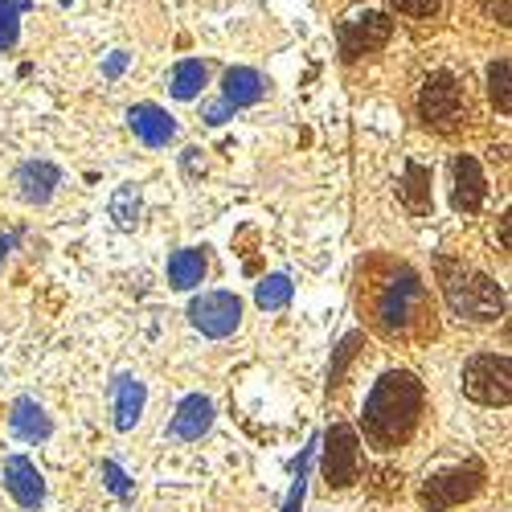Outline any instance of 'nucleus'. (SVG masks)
<instances>
[{
	"label": "nucleus",
	"mask_w": 512,
	"mask_h": 512,
	"mask_svg": "<svg viewBox=\"0 0 512 512\" xmlns=\"http://www.w3.org/2000/svg\"><path fill=\"white\" fill-rule=\"evenodd\" d=\"M357 308L365 324L390 345H431L439 336V308L422 275L394 254H369L357 267Z\"/></svg>",
	"instance_id": "nucleus-1"
},
{
	"label": "nucleus",
	"mask_w": 512,
	"mask_h": 512,
	"mask_svg": "<svg viewBox=\"0 0 512 512\" xmlns=\"http://www.w3.org/2000/svg\"><path fill=\"white\" fill-rule=\"evenodd\" d=\"M426 414V386L410 369H386L365 398L361 435L373 451H402L422 426Z\"/></svg>",
	"instance_id": "nucleus-2"
},
{
	"label": "nucleus",
	"mask_w": 512,
	"mask_h": 512,
	"mask_svg": "<svg viewBox=\"0 0 512 512\" xmlns=\"http://www.w3.org/2000/svg\"><path fill=\"white\" fill-rule=\"evenodd\" d=\"M435 275H439L447 308L459 320H467V324H496L504 316L508 300H504V287L492 275L467 267L463 259H447V254H439V259H435Z\"/></svg>",
	"instance_id": "nucleus-3"
},
{
	"label": "nucleus",
	"mask_w": 512,
	"mask_h": 512,
	"mask_svg": "<svg viewBox=\"0 0 512 512\" xmlns=\"http://www.w3.org/2000/svg\"><path fill=\"white\" fill-rule=\"evenodd\" d=\"M488 484V472H484V463L476 459H467V463H455V467H443V472H431L422 480L418 488V500L422 508H431V512H451L467 500H476Z\"/></svg>",
	"instance_id": "nucleus-4"
},
{
	"label": "nucleus",
	"mask_w": 512,
	"mask_h": 512,
	"mask_svg": "<svg viewBox=\"0 0 512 512\" xmlns=\"http://www.w3.org/2000/svg\"><path fill=\"white\" fill-rule=\"evenodd\" d=\"M418 119L435 132H455L467 123V91L463 82L447 70H435L418 91Z\"/></svg>",
	"instance_id": "nucleus-5"
},
{
	"label": "nucleus",
	"mask_w": 512,
	"mask_h": 512,
	"mask_svg": "<svg viewBox=\"0 0 512 512\" xmlns=\"http://www.w3.org/2000/svg\"><path fill=\"white\" fill-rule=\"evenodd\" d=\"M320 476L332 492H345L361 480V435L349 422H332L320 447Z\"/></svg>",
	"instance_id": "nucleus-6"
},
{
	"label": "nucleus",
	"mask_w": 512,
	"mask_h": 512,
	"mask_svg": "<svg viewBox=\"0 0 512 512\" xmlns=\"http://www.w3.org/2000/svg\"><path fill=\"white\" fill-rule=\"evenodd\" d=\"M463 394L480 406L512 402V365L504 353H476L463 365Z\"/></svg>",
	"instance_id": "nucleus-7"
},
{
	"label": "nucleus",
	"mask_w": 512,
	"mask_h": 512,
	"mask_svg": "<svg viewBox=\"0 0 512 512\" xmlns=\"http://www.w3.org/2000/svg\"><path fill=\"white\" fill-rule=\"evenodd\" d=\"M390 29H394L390 17H386V13H377V9H365V13L345 17V21H340V29H336L340 58H345V62H357V58L381 50V46L390 41Z\"/></svg>",
	"instance_id": "nucleus-8"
},
{
	"label": "nucleus",
	"mask_w": 512,
	"mask_h": 512,
	"mask_svg": "<svg viewBox=\"0 0 512 512\" xmlns=\"http://www.w3.org/2000/svg\"><path fill=\"white\" fill-rule=\"evenodd\" d=\"M189 320L201 336L209 340H226L242 324V300L234 291H205L189 304Z\"/></svg>",
	"instance_id": "nucleus-9"
},
{
	"label": "nucleus",
	"mask_w": 512,
	"mask_h": 512,
	"mask_svg": "<svg viewBox=\"0 0 512 512\" xmlns=\"http://www.w3.org/2000/svg\"><path fill=\"white\" fill-rule=\"evenodd\" d=\"M488 201V177H484V168L476 156H455V193H451V205L459 213H480Z\"/></svg>",
	"instance_id": "nucleus-10"
},
{
	"label": "nucleus",
	"mask_w": 512,
	"mask_h": 512,
	"mask_svg": "<svg viewBox=\"0 0 512 512\" xmlns=\"http://www.w3.org/2000/svg\"><path fill=\"white\" fill-rule=\"evenodd\" d=\"M5 492L21 504V508H41V500H46V480H41L37 463L25 459V455H9L5 459Z\"/></svg>",
	"instance_id": "nucleus-11"
},
{
	"label": "nucleus",
	"mask_w": 512,
	"mask_h": 512,
	"mask_svg": "<svg viewBox=\"0 0 512 512\" xmlns=\"http://www.w3.org/2000/svg\"><path fill=\"white\" fill-rule=\"evenodd\" d=\"M144 398H148V390H144V381L140 377H132V373H119L115 377V386H111V422H115V431H132V426L140 422V414H144Z\"/></svg>",
	"instance_id": "nucleus-12"
},
{
	"label": "nucleus",
	"mask_w": 512,
	"mask_h": 512,
	"mask_svg": "<svg viewBox=\"0 0 512 512\" xmlns=\"http://www.w3.org/2000/svg\"><path fill=\"white\" fill-rule=\"evenodd\" d=\"M13 185H17V197H21V201H29V205H46V201L54 197V189L62 185V173H58L54 164H46V160H29V164L17 168Z\"/></svg>",
	"instance_id": "nucleus-13"
},
{
	"label": "nucleus",
	"mask_w": 512,
	"mask_h": 512,
	"mask_svg": "<svg viewBox=\"0 0 512 512\" xmlns=\"http://www.w3.org/2000/svg\"><path fill=\"white\" fill-rule=\"evenodd\" d=\"M127 123H132V132H136L148 148H164L168 140L177 136V119L168 115L164 107H156V103H140V107H132V111H127Z\"/></svg>",
	"instance_id": "nucleus-14"
},
{
	"label": "nucleus",
	"mask_w": 512,
	"mask_h": 512,
	"mask_svg": "<svg viewBox=\"0 0 512 512\" xmlns=\"http://www.w3.org/2000/svg\"><path fill=\"white\" fill-rule=\"evenodd\" d=\"M213 426V402L209 398H201V394H189L181 406H177V414H173V439H181V443H197L205 431Z\"/></svg>",
	"instance_id": "nucleus-15"
},
{
	"label": "nucleus",
	"mask_w": 512,
	"mask_h": 512,
	"mask_svg": "<svg viewBox=\"0 0 512 512\" xmlns=\"http://www.w3.org/2000/svg\"><path fill=\"white\" fill-rule=\"evenodd\" d=\"M398 197L414 218H426V213H431V168L418 164V160H406V173L398 181Z\"/></svg>",
	"instance_id": "nucleus-16"
},
{
	"label": "nucleus",
	"mask_w": 512,
	"mask_h": 512,
	"mask_svg": "<svg viewBox=\"0 0 512 512\" xmlns=\"http://www.w3.org/2000/svg\"><path fill=\"white\" fill-rule=\"evenodd\" d=\"M9 426H13V435H17V439H25V443H41V439H50V435H54L50 414L41 410L33 398H17V402H13Z\"/></svg>",
	"instance_id": "nucleus-17"
},
{
	"label": "nucleus",
	"mask_w": 512,
	"mask_h": 512,
	"mask_svg": "<svg viewBox=\"0 0 512 512\" xmlns=\"http://www.w3.org/2000/svg\"><path fill=\"white\" fill-rule=\"evenodd\" d=\"M263 91H267V82H263V74L259 70H246V66H238V70H226V78H222V99L238 111V107H254L263 99Z\"/></svg>",
	"instance_id": "nucleus-18"
},
{
	"label": "nucleus",
	"mask_w": 512,
	"mask_h": 512,
	"mask_svg": "<svg viewBox=\"0 0 512 512\" xmlns=\"http://www.w3.org/2000/svg\"><path fill=\"white\" fill-rule=\"evenodd\" d=\"M205 271H209L205 250H197V246H185V250H177L173 259H168V283H173L177 291H193L205 279Z\"/></svg>",
	"instance_id": "nucleus-19"
},
{
	"label": "nucleus",
	"mask_w": 512,
	"mask_h": 512,
	"mask_svg": "<svg viewBox=\"0 0 512 512\" xmlns=\"http://www.w3.org/2000/svg\"><path fill=\"white\" fill-rule=\"evenodd\" d=\"M205 78H209L205 62H177L173 82H168V91H173V99H197L201 87H205Z\"/></svg>",
	"instance_id": "nucleus-20"
},
{
	"label": "nucleus",
	"mask_w": 512,
	"mask_h": 512,
	"mask_svg": "<svg viewBox=\"0 0 512 512\" xmlns=\"http://www.w3.org/2000/svg\"><path fill=\"white\" fill-rule=\"evenodd\" d=\"M254 304L263 312H279L291 304V279L287 275H267L259 287H254Z\"/></svg>",
	"instance_id": "nucleus-21"
},
{
	"label": "nucleus",
	"mask_w": 512,
	"mask_h": 512,
	"mask_svg": "<svg viewBox=\"0 0 512 512\" xmlns=\"http://www.w3.org/2000/svg\"><path fill=\"white\" fill-rule=\"evenodd\" d=\"M111 218L123 226V230H132L140 222V193L136 185H123L115 197H111Z\"/></svg>",
	"instance_id": "nucleus-22"
},
{
	"label": "nucleus",
	"mask_w": 512,
	"mask_h": 512,
	"mask_svg": "<svg viewBox=\"0 0 512 512\" xmlns=\"http://www.w3.org/2000/svg\"><path fill=\"white\" fill-rule=\"evenodd\" d=\"M488 95H492V103H496L500 115L512 111V99H508V62H504V58H496V62L488 66Z\"/></svg>",
	"instance_id": "nucleus-23"
},
{
	"label": "nucleus",
	"mask_w": 512,
	"mask_h": 512,
	"mask_svg": "<svg viewBox=\"0 0 512 512\" xmlns=\"http://www.w3.org/2000/svg\"><path fill=\"white\" fill-rule=\"evenodd\" d=\"M17 33H21V9L13 0H0V54L17 46Z\"/></svg>",
	"instance_id": "nucleus-24"
},
{
	"label": "nucleus",
	"mask_w": 512,
	"mask_h": 512,
	"mask_svg": "<svg viewBox=\"0 0 512 512\" xmlns=\"http://www.w3.org/2000/svg\"><path fill=\"white\" fill-rule=\"evenodd\" d=\"M406 21H431L439 13V0H390Z\"/></svg>",
	"instance_id": "nucleus-25"
},
{
	"label": "nucleus",
	"mask_w": 512,
	"mask_h": 512,
	"mask_svg": "<svg viewBox=\"0 0 512 512\" xmlns=\"http://www.w3.org/2000/svg\"><path fill=\"white\" fill-rule=\"evenodd\" d=\"M308 459H312V447L300 455V476H295V488H291L283 512H300V508H304V492H308Z\"/></svg>",
	"instance_id": "nucleus-26"
},
{
	"label": "nucleus",
	"mask_w": 512,
	"mask_h": 512,
	"mask_svg": "<svg viewBox=\"0 0 512 512\" xmlns=\"http://www.w3.org/2000/svg\"><path fill=\"white\" fill-rule=\"evenodd\" d=\"M103 476H107V484H111V488H115V492H119L123 500H127V496H132V488H127V476L119 472V467H115V463H103Z\"/></svg>",
	"instance_id": "nucleus-27"
},
{
	"label": "nucleus",
	"mask_w": 512,
	"mask_h": 512,
	"mask_svg": "<svg viewBox=\"0 0 512 512\" xmlns=\"http://www.w3.org/2000/svg\"><path fill=\"white\" fill-rule=\"evenodd\" d=\"M230 111H234V107H230L226 99H222V103H205V123L218 127V123H226V119H230Z\"/></svg>",
	"instance_id": "nucleus-28"
},
{
	"label": "nucleus",
	"mask_w": 512,
	"mask_h": 512,
	"mask_svg": "<svg viewBox=\"0 0 512 512\" xmlns=\"http://www.w3.org/2000/svg\"><path fill=\"white\" fill-rule=\"evenodd\" d=\"M377 480H381V484H377L373 492H402V476H398V472H377Z\"/></svg>",
	"instance_id": "nucleus-29"
},
{
	"label": "nucleus",
	"mask_w": 512,
	"mask_h": 512,
	"mask_svg": "<svg viewBox=\"0 0 512 512\" xmlns=\"http://www.w3.org/2000/svg\"><path fill=\"white\" fill-rule=\"evenodd\" d=\"M123 66H127V54H115V58L107 62V78H115V74H119Z\"/></svg>",
	"instance_id": "nucleus-30"
}]
</instances>
